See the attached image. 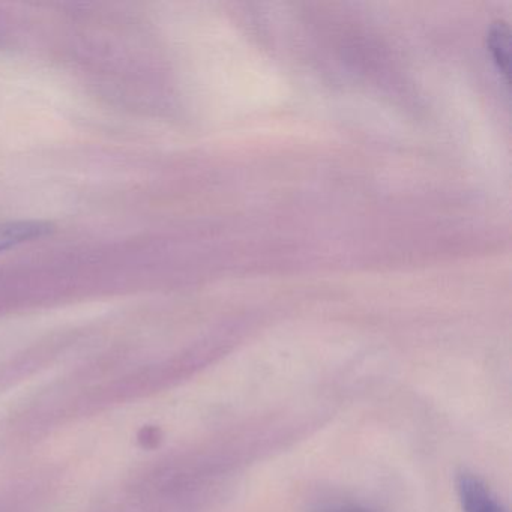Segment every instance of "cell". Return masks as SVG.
<instances>
[{
	"mask_svg": "<svg viewBox=\"0 0 512 512\" xmlns=\"http://www.w3.org/2000/svg\"><path fill=\"white\" fill-rule=\"evenodd\" d=\"M457 491L464 512H505L490 488L470 473L458 476Z\"/></svg>",
	"mask_w": 512,
	"mask_h": 512,
	"instance_id": "6da1fadb",
	"label": "cell"
},
{
	"mask_svg": "<svg viewBox=\"0 0 512 512\" xmlns=\"http://www.w3.org/2000/svg\"><path fill=\"white\" fill-rule=\"evenodd\" d=\"M52 232V226L43 221H8L0 223V253L41 239Z\"/></svg>",
	"mask_w": 512,
	"mask_h": 512,
	"instance_id": "7a4b0ae2",
	"label": "cell"
},
{
	"mask_svg": "<svg viewBox=\"0 0 512 512\" xmlns=\"http://www.w3.org/2000/svg\"><path fill=\"white\" fill-rule=\"evenodd\" d=\"M488 49L500 70L509 74V59H511V31L508 23L497 20L490 26L487 35Z\"/></svg>",
	"mask_w": 512,
	"mask_h": 512,
	"instance_id": "3957f363",
	"label": "cell"
},
{
	"mask_svg": "<svg viewBox=\"0 0 512 512\" xmlns=\"http://www.w3.org/2000/svg\"><path fill=\"white\" fill-rule=\"evenodd\" d=\"M332 512H361V511H355V509H340V511H332Z\"/></svg>",
	"mask_w": 512,
	"mask_h": 512,
	"instance_id": "277c9868",
	"label": "cell"
}]
</instances>
